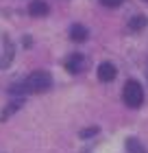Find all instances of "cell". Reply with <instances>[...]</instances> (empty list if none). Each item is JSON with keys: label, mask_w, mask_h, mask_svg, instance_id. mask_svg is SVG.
<instances>
[{"label": "cell", "mask_w": 148, "mask_h": 153, "mask_svg": "<svg viewBox=\"0 0 148 153\" xmlns=\"http://www.w3.org/2000/svg\"><path fill=\"white\" fill-rule=\"evenodd\" d=\"M50 88H52V74L48 70H35L24 81L13 83L9 88V94L13 96L18 94V99H22L24 94H41V92H48Z\"/></svg>", "instance_id": "1"}, {"label": "cell", "mask_w": 148, "mask_h": 153, "mask_svg": "<svg viewBox=\"0 0 148 153\" xmlns=\"http://www.w3.org/2000/svg\"><path fill=\"white\" fill-rule=\"evenodd\" d=\"M122 99L124 103L129 107H142V103H144V90L142 85L135 81V79H131V81H126L124 83V90H122Z\"/></svg>", "instance_id": "2"}, {"label": "cell", "mask_w": 148, "mask_h": 153, "mask_svg": "<svg viewBox=\"0 0 148 153\" xmlns=\"http://www.w3.org/2000/svg\"><path fill=\"white\" fill-rule=\"evenodd\" d=\"M13 55H15V48H13L11 39L4 33H0V70L9 68V64L13 61Z\"/></svg>", "instance_id": "3"}, {"label": "cell", "mask_w": 148, "mask_h": 153, "mask_svg": "<svg viewBox=\"0 0 148 153\" xmlns=\"http://www.w3.org/2000/svg\"><path fill=\"white\" fill-rule=\"evenodd\" d=\"M66 68H68V72H72V74H81L87 68V59L83 57L81 53H74L66 59Z\"/></svg>", "instance_id": "4"}, {"label": "cell", "mask_w": 148, "mask_h": 153, "mask_svg": "<svg viewBox=\"0 0 148 153\" xmlns=\"http://www.w3.org/2000/svg\"><path fill=\"white\" fill-rule=\"evenodd\" d=\"M98 79H100L102 83H109V81H113L116 79V74H118V70H116V66L113 64H109V61H102L100 66H98Z\"/></svg>", "instance_id": "5"}, {"label": "cell", "mask_w": 148, "mask_h": 153, "mask_svg": "<svg viewBox=\"0 0 148 153\" xmlns=\"http://www.w3.org/2000/svg\"><path fill=\"white\" fill-rule=\"evenodd\" d=\"M87 35H89V31H87L83 24H72V26H70V39L76 42V44L85 42V39H87Z\"/></svg>", "instance_id": "6"}, {"label": "cell", "mask_w": 148, "mask_h": 153, "mask_svg": "<svg viewBox=\"0 0 148 153\" xmlns=\"http://www.w3.org/2000/svg\"><path fill=\"white\" fill-rule=\"evenodd\" d=\"M29 13L31 16H39V18H44L50 13V7H48L44 0H33V2L29 4Z\"/></svg>", "instance_id": "7"}, {"label": "cell", "mask_w": 148, "mask_h": 153, "mask_svg": "<svg viewBox=\"0 0 148 153\" xmlns=\"http://www.w3.org/2000/svg\"><path fill=\"white\" fill-rule=\"evenodd\" d=\"M22 105H24V101H22V99H15V101H11L9 105H7V107L2 109V112H0V120H9V118H11L13 114H15V112H18V109L22 107Z\"/></svg>", "instance_id": "8"}, {"label": "cell", "mask_w": 148, "mask_h": 153, "mask_svg": "<svg viewBox=\"0 0 148 153\" xmlns=\"http://www.w3.org/2000/svg\"><path fill=\"white\" fill-rule=\"evenodd\" d=\"M146 24H148L146 16H133V18L129 20V29H131V31H142Z\"/></svg>", "instance_id": "9"}, {"label": "cell", "mask_w": 148, "mask_h": 153, "mask_svg": "<svg viewBox=\"0 0 148 153\" xmlns=\"http://www.w3.org/2000/svg\"><path fill=\"white\" fill-rule=\"evenodd\" d=\"M126 151L129 153H146V147L137 138H129V140H126Z\"/></svg>", "instance_id": "10"}, {"label": "cell", "mask_w": 148, "mask_h": 153, "mask_svg": "<svg viewBox=\"0 0 148 153\" xmlns=\"http://www.w3.org/2000/svg\"><path fill=\"white\" fill-rule=\"evenodd\" d=\"M100 2L105 7H109V9H116V7H120V4L124 2V0H100Z\"/></svg>", "instance_id": "11"}, {"label": "cell", "mask_w": 148, "mask_h": 153, "mask_svg": "<svg viewBox=\"0 0 148 153\" xmlns=\"http://www.w3.org/2000/svg\"><path fill=\"white\" fill-rule=\"evenodd\" d=\"M94 134H98V127H89V129H83V131H81V138H91Z\"/></svg>", "instance_id": "12"}, {"label": "cell", "mask_w": 148, "mask_h": 153, "mask_svg": "<svg viewBox=\"0 0 148 153\" xmlns=\"http://www.w3.org/2000/svg\"><path fill=\"white\" fill-rule=\"evenodd\" d=\"M22 42H24V46H26V48H31V37H24Z\"/></svg>", "instance_id": "13"}, {"label": "cell", "mask_w": 148, "mask_h": 153, "mask_svg": "<svg viewBox=\"0 0 148 153\" xmlns=\"http://www.w3.org/2000/svg\"><path fill=\"white\" fill-rule=\"evenodd\" d=\"M146 76H148V72H146Z\"/></svg>", "instance_id": "14"}, {"label": "cell", "mask_w": 148, "mask_h": 153, "mask_svg": "<svg viewBox=\"0 0 148 153\" xmlns=\"http://www.w3.org/2000/svg\"><path fill=\"white\" fill-rule=\"evenodd\" d=\"M146 2H148V0H146Z\"/></svg>", "instance_id": "15"}]
</instances>
